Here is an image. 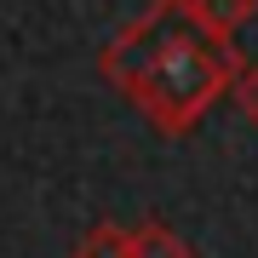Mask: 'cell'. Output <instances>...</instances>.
<instances>
[{
	"instance_id": "2",
	"label": "cell",
	"mask_w": 258,
	"mask_h": 258,
	"mask_svg": "<svg viewBox=\"0 0 258 258\" xmlns=\"http://www.w3.org/2000/svg\"><path fill=\"white\" fill-rule=\"evenodd\" d=\"M126 258H195V252H189V241L178 235L172 224L144 218V224L126 230Z\"/></svg>"
},
{
	"instance_id": "1",
	"label": "cell",
	"mask_w": 258,
	"mask_h": 258,
	"mask_svg": "<svg viewBox=\"0 0 258 258\" xmlns=\"http://www.w3.org/2000/svg\"><path fill=\"white\" fill-rule=\"evenodd\" d=\"M241 69L235 40L212 35L189 0H149L98 52V75L166 138H184L224 92H235Z\"/></svg>"
},
{
	"instance_id": "3",
	"label": "cell",
	"mask_w": 258,
	"mask_h": 258,
	"mask_svg": "<svg viewBox=\"0 0 258 258\" xmlns=\"http://www.w3.org/2000/svg\"><path fill=\"white\" fill-rule=\"evenodd\" d=\"M189 12L201 18L212 35H224V40H235L241 29H247L258 18V0H189Z\"/></svg>"
},
{
	"instance_id": "4",
	"label": "cell",
	"mask_w": 258,
	"mask_h": 258,
	"mask_svg": "<svg viewBox=\"0 0 258 258\" xmlns=\"http://www.w3.org/2000/svg\"><path fill=\"white\" fill-rule=\"evenodd\" d=\"M75 258H126V224H115V218L92 224L86 241L75 247Z\"/></svg>"
},
{
	"instance_id": "5",
	"label": "cell",
	"mask_w": 258,
	"mask_h": 258,
	"mask_svg": "<svg viewBox=\"0 0 258 258\" xmlns=\"http://www.w3.org/2000/svg\"><path fill=\"white\" fill-rule=\"evenodd\" d=\"M235 103H241V115L258 126V63L241 69V81H235Z\"/></svg>"
}]
</instances>
